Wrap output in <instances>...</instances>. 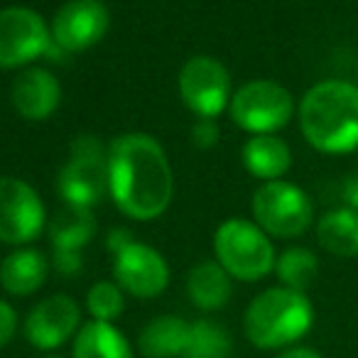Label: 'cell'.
Returning <instances> with one entry per match:
<instances>
[{"mask_svg": "<svg viewBox=\"0 0 358 358\" xmlns=\"http://www.w3.org/2000/svg\"><path fill=\"white\" fill-rule=\"evenodd\" d=\"M221 138L219 123L214 118H196V123L192 125V143L199 150H211Z\"/></svg>", "mask_w": 358, "mask_h": 358, "instance_id": "d4e9b609", "label": "cell"}, {"mask_svg": "<svg viewBox=\"0 0 358 358\" xmlns=\"http://www.w3.org/2000/svg\"><path fill=\"white\" fill-rule=\"evenodd\" d=\"M278 358H324L322 353H317L314 348L307 346H292V348H285Z\"/></svg>", "mask_w": 358, "mask_h": 358, "instance_id": "f1b7e54d", "label": "cell"}, {"mask_svg": "<svg viewBox=\"0 0 358 358\" xmlns=\"http://www.w3.org/2000/svg\"><path fill=\"white\" fill-rule=\"evenodd\" d=\"M189 336V322L174 314H162L140 331L138 348L145 358H179Z\"/></svg>", "mask_w": 358, "mask_h": 358, "instance_id": "d6986e66", "label": "cell"}, {"mask_svg": "<svg viewBox=\"0 0 358 358\" xmlns=\"http://www.w3.org/2000/svg\"><path fill=\"white\" fill-rule=\"evenodd\" d=\"M10 99L25 120H47L62 103V84L52 71L30 66L13 81Z\"/></svg>", "mask_w": 358, "mask_h": 358, "instance_id": "5bb4252c", "label": "cell"}, {"mask_svg": "<svg viewBox=\"0 0 358 358\" xmlns=\"http://www.w3.org/2000/svg\"><path fill=\"white\" fill-rule=\"evenodd\" d=\"M113 278L123 292L138 299H152L167 289L169 265L152 245L130 241L125 248L113 253Z\"/></svg>", "mask_w": 358, "mask_h": 358, "instance_id": "8fae6325", "label": "cell"}, {"mask_svg": "<svg viewBox=\"0 0 358 358\" xmlns=\"http://www.w3.org/2000/svg\"><path fill=\"white\" fill-rule=\"evenodd\" d=\"M179 96L196 118H214L229 110L231 74L219 59L209 55L192 57L179 69Z\"/></svg>", "mask_w": 358, "mask_h": 358, "instance_id": "ba28073f", "label": "cell"}, {"mask_svg": "<svg viewBox=\"0 0 358 358\" xmlns=\"http://www.w3.org/2000/svg\"><path fill=\"white\" fill-rule=\"evenodd\" d=\"M45 358H59V356H45Z\"/></svg>", "mask_w": 358, "mask_h": 358, "instance_id": "f546056e", "label": "cell"}, {"mask_svg": "<svg viewBox=\"0 0 358 358\" xmlns=\"http://www.w3.org/2000/svg\"><path fill=\"white\" fill-rule=\"evenodd\" d=\"M81 329V309L69 294H52L30 309L25 319V338L40 351H55Z\"/></svg>", "mask_w": 358, "mask_h": 358, "instance_id": "4fadbf2b", "label": "cell"}, {"mask_svg": "<svg viewBox=\"0 0 358 358\" xmlns=\"http://www.w3.org/2000/svg\"><path fill=\"white\" fill-rule=\"evenodd\" d=\"M231 348L234 343L221 324L199 319L189 324V336L179 358H231Z\"/></svg>", "mask_w": 358, "mask_h": 358, "instance_id": "603a6c76", "label": "cell"}, {"mask_svg": "<svg viewBox=\"0 0 358 358\" xmlns=\"http://www.w3.org/2000/svg\"><path fill=\"white\" fill-rule=\"evenodd\" d=\"M74 358H135L133 346L115 324L91 322L81 324L74 336Z\"/></svg>", "mask_w": 358, "mask_h": 358, "instance_id": "ac0fdd59", "label": "cell"}, {"mask_svg": "<svg viewBox=\"0 0 358 358\" xmlns=\"http://www.w3.org/2000/svg\"><path fill=\"white\" fill-rule=\"evenodd\" d=\"M234 292V278L216 260H204L194 265L187 275V294L192 304L204 312H216L226 307Z\"/></svg>", "mask_w": 358, "mask_h": 358, "instance_id": "e0dca14e", "label": "cell"}, {"mask_svg": "<svg viewBox=\"0 0 358 358\" xmlns=\"http://www.w3.org/2000/svg\"><path fill=\"white\" fill-rule=\"evenodd\" d=\"M50 275V260L37 248H15L0 263V285L13 297H30Z\"/></svg>", "mask_w": 358, "mask_h": 358, "instance_id": "9a60e30c", "label": "cell"}, {"mask_svg": "<svg viewBox=\"0 0 358 358\" xmlns=\"http://www.w3.org/2000/svg\"><path fill=\"white\" fill-rule=\"evenodd\" d=\"M341 199H343V206H346V209L358 211V174H353V177L343 179V185H341Z\"/></svg>", "mask_w": 358, "mask_h": 358, "instance_id": "4316f807", "label": "cell"}, {"mask_svg": "<svg viewBox=\"0 0 358 358\" xmlns=\"http://www.w3.org/2000/svg\"><path fill=\"white\" fill-rule=\"evenodd\" d=\"M96 229H99V224H96V216L91 214V209L66 204L50 224L52 248H55V253H84L86 243L94 238Z\"/></svg>", "mask_w": 358, "mask_h": 358, "instance_id": "ffe728a7", "label": "cell"}, {"mask_svg": "<svg viewBox=\"0 0 358 358\" xmlns=\"http://www.w3.org/2000/svg\"><path fill=\"white\" fill-rule=\"evenodd\" d=\"M214 253L216 263L241 282L268 278L278 260L270 236L248 219H226L214 234Z\"/></svg>", "mask_w": 358, "mask_h": 358, "instance_id": "277c9868", "label": "cell"}, {"mask_svg": "<svg viewBox=\"0 0 358 358\" xmlns=\"http://www.w3.org/2000/svg\"><path fill=\"white\" fill-rule=\"evenodd\" d=\"M275 275H278L282 287L307 292L319 275V258L309 248L292 245V248L282 250L278 255V260H275Z\"/></svg>", "mask_w": 358, "mask_h": 358, "instance_id": "7402d4cb", "label": "cell"}, {"mask_svg": "<svg viewBox=\"0 0 358 358\" xmlns=\"http://www.w3.org/2000/svg\"><path fill=\"white\" fill-rule=\"evenodd\" d=\"M15 331H17V312L6 299H0V351L15 338Z\"/></svg>", "mask_w": 358, "mask_h": 358, "instance_id": "484cf974", "label": "cell"}, {"mask_svg": "<svg viewBox=\"0 0 358 358\" xmlns=\"http://www.w3.org/2000/svg\"><path fill=\"white\" fill-rule=\"evenodd\" d=\"M314 324V307L304 292L289 287H268L248 304L243 317L245 338L255 348L278 351L292 348L309 334Z\"/></svg>", "mask_w": 358, "mask_h": 358, "instance_id": "3957f363", "label": "cell"}, {"mask_svg": "<svg viewBox=\"0 0 358 358\" xmlns=\"http://www.w3.org/2000/svg\"><path fill=\"white\" fill-rule=\"evenodd\" d=\"M241 157H243V167L248 169L253 177L263 179V182L282 179L285 174H287V169L292 167L289 145L275 133L250 135V138L245 140Z\"/></svg>", "mask_w": 358, "mask_h": 358, "instance_id": "2e32d148", "label": "cell"}, {"mask_svg": "<svg viewBox=\"0 0 358 358\" xmlns=\"http://www.w3.org/2000/svg\"><path fill=\"white\" fill-rule=\"evenodd\" d=\"M253 221L273 238H299L312 226L314 206L302 187L287 179L263 182L250 201Z\"/></svg>", "mask_w": 358, "mask_h": 358, "instance_id": "8992f818", "label": "cell"}, {"mask_svg": "<svg viewBox=\"0 0 358 358\" xmlns=\"http://www.w3.org/2000/svg\"><path fill=\"white\" fill-rule=\"evenodd\" d=\"M110 27V13L101 0H69L50 25L52 45L59 52H84L99 45Z\"/></svg>", "mask_w": 358, "mask_h": 358, "instance_id": "7c38bea8", "label": "cell"}, {"mask_svg": "<svg viewBox=\"0 0 358 358\" xmlns=\"http://www.w3.org/2000/svg\"><path fill=\"white\" fill-rule=\"evenodd\" d=\"M229 115L241 130L250 135L278 133L292 120L294 99L278 81L255 79L234 91Z\"/></svg>", "mask_w": 358, "mask_h": 358, "instance_id": "52a82bcc", "label": "cell"}, {"mask_svg": "<svg viewBox=\"0 0 358 358\" xmlns=\"http://www.w3.org/2000/svg\"><path fill=\"white\" fill-rule=\"evenodd\" d=\"M52 32L45 17L25 6L0 10V69H20L47 55Z\"/></svg>", "mask_w": 358, "mask_h": 358, "instance_id": "9c48e42d", "label": "cell"}, {"mask_svg": "<svg viewBox=\"0 0 358 358\" xmlns=\"http://www.w3.org/2000/svg\"><path fill=\"white\" fill-rule=\"evenodd\" d=\"M130 241H135V238L128 229H110L108 238H106V248H108V253L113 255V253H118L120 248H125Z\"/></svg>", "mask_w": 358, "mask_h": 358, "instance_id": "83f0119b", "label": "cell"}, {"mask_svg": "<svg viewBox=\"0 0 358 358\" xmlns=\"http://www.w3.org/2000/svg\"><path fill=\"white\" fill-rule=\"evenodd\" d=\"M108 194L133 221H155L169 209L172 164L152 135L123 133L108 145Z\"/></svg>", "mask_w": 358, "mask_h": 358, "instance_id": "6da1fadb", "label": "cell"}, {"mask_svg": "<svg viewBox=\"0 0 358 358\" xmlns=\"http://www.w3.org/2000/svg\"><path fill=\"white\" fill-rule=\"evenodd\" d=\"M317 238L327 253L336 258L358 255V211L338 206L317 221Z\"/></svg>", "mask_w": 358, "mask_h": 358, "instance_id": "44dd1931", "label": "cell"}, {"mask_svg": "<svg viewBox=\"0 0 358 358\" xmlns=\"http://www.w3.org/2000/svg\"><path fill=\"white\" fill-rule=\"evenodd\" d=\"M299 128L314 150L346 155L358 150V86L343 79H324L299 101Z\"/></svg>", "mask_w": 358, "mask_h": 358, "instance_id": "7a4b0ae2", "label": "cell"}, {"mask_svg": "<svg viewBox=\"0 0 358 358\" xmlns=\"http://www.w3.org/2000/svg\"><path fill=\"white\" fill-rule=\"evenodd\" d=\"M57 189L71 206L99 204L108 194V145L94 135H79L57 177Z\"/></svg>", "mask_w": 358, "mask_h": 358, "instance_id": "5b68a950", "label": "cell"}, {"mask_svg": "<svg viewBox=\"0 0 358 358\" xmlns=\"http://www.w3.org/2000/svg\"><path fill=\"white\" fill-rule=\"evenodd\" d=\"M86 309L96 322L113 324L125 309L123 289L118 287V282H110V280H101V282L91 285V289L86 292Z\"/></svg>", "mask_w": 358, "mask_h": 358, "instance_id": "cb8c5ba5", "label": "cell"}, {"mask_svg": "<svg viewBox=\"0 0 358 358\" xmlns=\"http://www.w3.org/2000/svg\"><path fill=\"white\" fill-rule=\"evenodd\" d=\"M47 211L32 185L17 177H0V243L27 245L45 231Z\"/></svg>", "mask_w": 358, "mask_h": 358, "instance_id": "30bf717a", "label": "cell"}]
</instances>
